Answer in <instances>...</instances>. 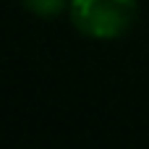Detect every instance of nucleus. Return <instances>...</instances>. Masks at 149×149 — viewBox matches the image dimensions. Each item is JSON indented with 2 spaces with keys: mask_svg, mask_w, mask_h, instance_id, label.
Listing matches in <instances>:
<instances>
[{
  "mask_svg": "<svg viewBox=\"0 0 149 149\" xmlns=\"http://www.w3.org/2000/svg\"><path fill=\"white\" fill-rule=\"evenodd\" d=\"M68 10L84 37L118 39L134 26L139 5L136 0H71Z\"/></svg>",
  "mask_w": 149,
  "mask_h": 149,
  "instance_id": "f257e3e1",
  "label": "nucleus"
},
{
  "mask_svg": "<svg viewBox=\"0 0 149 149\" xmlns=\"http://www.w3.org/2000/svg\"><path fill=\"white\" fill-rule=\"evenodd\" d=\"M31 13H37V16H42V18H52V16H58L65 5H71V0H21Z\"/></svg>",
  "mask_w": 149,
  "mask_h": 149,
  "instance_id": "f03ea898",
  "label": "nucleus"
}]
</instances>
